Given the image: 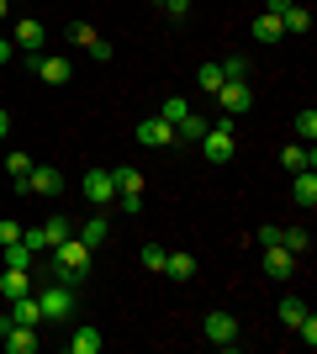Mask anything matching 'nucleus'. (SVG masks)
<instances>
[{
    "label": "nucleus",
    "instance_id": "423d86ee",
    "mask_svg": "<svg viewBox=\"0 0 317 354\" xmlns=\"http://www.w3.org/2000/svg\"><path fill=\"white\" fill-rule=\"evenodd\" d=\"M79 191L90 196V207H95V212L117 207V185H111V169H85V180H79Z\"/></svg>",
    "mask_w": 317,
    "mask_h": 354
},
{
    "label": "nucleus",
    "instance_id": "f257e3e1",
    "mask_svg": "<svg viewBox=\"0 0 317 354\" xmlns=\"http://www.w3.org/2000/svg\"><path fill=\"white\" fill-rule=\"evenodd\" d=\"M37 307H43V323H69L79 307V291L64 281H43V291H37Z\"/></svg>",
    "mask_w": 317,
    "mask_h": 354
},
{
    "label": "nucleus",
    "instance_id": "9d476101",
    "mask_svg": "<svg viewBox=\"0 0 317 354\" xmlns=\"http://www.w3.org/2000/svg\"><path fill=\"white\" fill-rule=\"evenodd\" d=\"M64 191V175L53 169V164H32L27 175V196H59Z\"/></svg>",
    "mask_w": 317,
    "mask_h": 354
},
{
    "label": "nucleus",
    "instance_id": "cd10ccee",
    "mask_svg": "<svg viewBox=\"0 0 317 354\" xmlns=\"http://www.w3.org/2000/svg\"><path fill=\"white\" fill-rule=\"evenodd\" d=\"M280 243H286L291 254H312V238H307L302 227H280Z\"/></svg>",
    "mask_w": 317,
    "mask_h": 354
},
{
    "label": "nucleus",
    "instance_id": "20e7f679",
    "mask_svg": "<svg viewBox=\"0 0 317 354\" xmlns=\"http://www.w3.org/2000/svg\"><path fill=\"white\" fill-rule=\"evenodd\" d=\"M0 344H6V354H37V328H27V323H11V312L0 317Z\"/></svg>",
    "mask_w": 317,
    "mask_h": 354
},
{
    "label": "nucleus",
    "instance_id": "c85d7f7f",
    "mask_svg": "<svg viewBox=\"0 0 317 354\" xmlns=\"http://www.w3.org/2000/svg\"><path fill=\"white\" fill-rule=\"evenodd\" d=\"M296 138H302V143H317V111H312V106H302V117H296Z\"/></svg>",
    "mask_w": 317,
    "mask_h": 354
},
{
    "label": "nucleus",
    "instance_id": "dca6fc26",
    "mask_svg": "<svg viewBox=\"0 0 317 354\" xmlns=\"http://www.w3.org/2000/svg\"><path fill=\"white\" fill-rule=\"evenodd\" d=\"M75 238H79V243H90V249H101L106 238H111V217H106V212H95V217L85 222V227H79Z\"/></svg>",
    "mask_w": 317,
    "mask_h": 354
},
{
    "label": "nucleus",
    "instance_id": "6ab92c4d",
    "mask_svg": "<svg viewBox=\"0 0 317 354\" xmlns=\"http://www.w3.org/2000/svg\"><path fill=\"white\" fill-rule=\"evenodd\" d=\"M280 27H286V37H302V32H312V11H307V6H286V11H280Z\"/></svg>",
    "mask_w": 317,
    "mask_h": 354
},
{
    "label": "nucleus",
    "instance_id": "6e6552de",
    "mask_svg": "<svg viewBox=\"0 0 317 354\" xmlns=\"http://www.w3.org/2000/svg\"><path fill=\"white\" fill-rule=\"evenodd\" d=\"M217 101H222V117H243V111L254 106V85H249V80H222Z\"/></svg>",
    "mask_w": 317,
    "mask_h": 354
},
{
    "label": "nucleus",
    "instance_id": "9b49d317",
    "mask_svg": "<svg viewBox=\"0 0 317 354\" xmlns=\"http://www.w3.org/2000/svg\"><path fill=\"white\" fill-rule=\"evenodd\" d=\"M137 143H143V148H169V143H175V127H169L164 117H143V122H137Z\"/></svg>",
    "mask_w": 317,
    "mask_h": 354
},
{
    "label": "nucleus",
    "instance_id": "5701e85b",
    "mask_svg": "<svg viewBox=\"0 0 317 354\" xmlns=\"http://www.w3.org/2000/svg\"><path fill=\"white\" fill-rule=\"evenodd\" d=\"M254 37H259V43H280V37H286V27H280V16L259 11V16H254Z\"/></svg>",
    "mask_w": 317,
    "mask_h": 354
},
{
    "label": "nucleus",
    "instance_id": "f03ea898",
    "mask_svg": "<svg viewBox=\"0 0 317 354\" xmlns=\"http://www.w3.org/2000/svg\"><path fill=\"white\" fill-rule=\"evenodd\" d=\"M233 153H238V133H233V117H217L206 133H201V159H206V164H227Z\"/></svg>",
    "mask_w": 317,
    "mask_h": 354
},
{
    "label": "nucleus",
    "instance_id": "ea45409f",
    "mask_svg": "<svg viewBox=\"0 0 317 354\" xmlns=\"http://www.w3.org/2000/svg\"><path fill=\"white\" fill-rule=\"evenodd\" d=\"M11 48H16L11 37H0V64H11Z\"/></svg>",
    "mask_w": 317,
    "mask_h": 354
},
{
    "label": "nucleus",
    "instance_id": "a19ab883",
    "mask_svg": "<svg viewBox=\"0 0 317 354\" xmlns=\"http://www.w3.org/2000/svg\"><path fill=\"white\" fill-rule=\"evenodd\" d=\"M11 133V111H6V106H0V138Z\"/></svg>",
    "mask_w": 317,
    "mask_h": 354
},
{
    "label": "nucleus",
    "instance_id": "c9c22d12",
    "mask_svg": "<svg viewBox=\"0 0 317 354\" xmlns=\"http://www.w3.org/2000/svg\"><path fill=\"white\" fill-rule=\"evenodd\" d=\"M16 238H21V222L6 217V222H0V249H6V243H16Z\"/></svg>",
    "mask_w": 317,
    "mask_h": 354
},
{
    "label": "nucleus",
    "instance_id": "f704fd0d",
    "mask_svg": "<svg viewBox=\"0 0 317 354\" xmlns=\"http://www.w3.org/2000/svg\"><path fill=\"white\" fill-rule=\"evenodd\" d=\"M21 243H27L32 254H48V238H43V227H21Z\"/></svg>",
    "mask_w": 317,
    "mask_h": 354
},
{
    "label": "nucleus",
    "instance_id": "4c0bfd02",
    "mask_svg": "<svg viewBox=\"0 0 317 354\" xmlns=\"http://www.w3.org/2000/svg\"><path fill=\"white\" fill-rule=\"evenodd\" d=\"M275 243H280V227H275V222H265V227H259V249H275Z\"/></svg>",
    "mask_w": 317,
    "mask_h": 354
},
{
    "label": "nucleus",
    "instance_id": "39448f33",
    "mask_svg": "<svg viewBox=\"0 0 317 354\" xmlns=\"http://www.w3.org/2000/svg\"><path fill=\"white\" fill-rule=\"evenodd\" d=\"M32 74H37L43 85H69V80H75V64L64 59V53H32Z\"/></svg>",
    "mask_w": 317,
    "mask_h": 354
},
{
    "label": "nucleus",
    "instance_id": "f3484780",
    "mask_svg": "<svg viewBox=\"0 0 317 354\" xmlns=\"http://www.w3.org/2000/svg\"><path fill=\"white\" fill-rule=\"evenodd\" d=\"M291 196H296V207H302V212L317 207V175H312V169H302V175L291 180Z\"/></svg>",
    "mask_w": 317,
    "mask_h": 354
},
{
    "label": "nucleus",
    "instance_id": "a211bd4d",
    "mask_svg": "<svg viewBox=\"0 0 317 354\" xmlns=\"http://www.w3.org/2000/svg\"><path fill=\"white\" fill-rule=\"evenodd\" d=\"M211 122L206 117H196V111H185L180 122H175V143H201V133H206Z\"/></svg>",
    "mask_w": 317,
    "mask_h": 354
},
{
    "label": "nucleus",
    "instance_id": "58836bf2",
    "mask_svg": "<svg viewBox=\"0 0 317 354\" xmlns=\"http://www.w3.org/2000/svg\"><path fill=\"white\" fill-rule=\"evenodd\" d=\"M286 6H296V0H265V11H270V16H280Z\"/></svg>",
    "mask_w": 317,
    "mask_h": 354
},
{
    "label": "nucleus",
    "instance_id": "7ed1b4c3",
    "mask_svg": "<svg viewBox=\"0 0 317 354\" xmlns=\"http://www.w3.org/2000/svg\"><path fill=\"white\" fill-rule=\"evenodd\" d=\"M201 333H206V344H217V349H238V317L222 312V307L201 317Z\"/></svg>",
    "mask_w": 317,
    "mask_h": 354
},
{
    "label": "nucleus",
    "instance_id": "4be33fe9",
    "mask_svg": "<svg viewBox=\"0 0 317 354\" xmlns=\"http://www.w3.org/2000/svg\"><path fill=\"white\" fill-rule=\"evenodd\" d=\"M111 185H117V196H143V175H137L133 164H122V169H111Z\"/></svg>",
    "mask_w": 317,
    "mask_h": 354
},
{
    "label": "nucleus",
    "instance_id": "7c9ffc66",
    "mask_svg": "<svg viewBox=\"0 0 317 354\" xmlns=\"http://www.w3.org/2000/svg\"><path fill=\"white\" fill-rule=\"evenodd\" d=\"M0 169H11V180H27V175H32V153H21V148H16V153L0 164Z\"/></svg>",
    "mask_w": 317,
    "mask_h": 354
},
{
    "label": "nucleus",
    "instance_id": "2eb2a0df",
    "mask_svg": "<svg viewBox=\"0 0 317 354\" xmlns=\"http://www.w3.org/2000/svg\"><path fill=\"white\" fill-rule=\"evenodd\" d=\"M196 254H164V270L159 275H169V281H196Z\"/></svg>",
    "mask_w": 317,
    "mask_h": 354
},
{
    "label": "nucleus",
    "instance_id": "1a4fd4ad",
    "mask_svg": "<svg viewBox=\"0 0 317 354\" xmlns=\"http://www.w3.org/2000/svg\"><path fill=\"white\" fill-rule=\"evenodd\" d=\"M37 281H43L37 270L6 265V270H0V296H6V301H11V296H27V291H37Z\"/></svg>",
    "mask_w": 317,
    "mask_h": 354
},
{
    "label": "nucleus",
    "instance_id": "393cba45",
    "mask_svg": "<svg viewBox=\"0 0 317 354\" xmlns=\"http://www.w3.org/2000/svg\"><path fill=\"white\" fill-rule=\"evenodd\" d=\"M69 233H75V222H69V217H48V222H43V238H48V249H59V243H64Z\"/></svg>",
    "mask_w": 317,
    "mask_h": 354
},
{
    "label": "nucleus",
    "instance_id": "aec40b11",
    "mask_svg": "<svg viewBox=\"0 0 317 354\" xmlns=\"http://www.w3.org/2000/svg\"><path fill=\"white\" fill-rule=\"evenodd\" d=\"M280 164H286V169H296V175H302V169H317V153H312V143H291L286 153H280Z\"/></svg>",
    "mask_w": 317,
    "mask_h": 354
},
{
    "label": "nucleus",
    "instance_id": "412c9836",
    "mask_svg": "<svg viewBox=\"0 0 317 354\" xmlns=\"http://www.w3.org/2000/svg\"><path fill=\"white\" fill-rule=\"evenodd\" d=\"M101 328H90V323H85V328H75V333H69V349H75V354H101Z\"/></svg>",
    "mask_w": 317,
    "mask_h": 354
},
{
    "label": "nucleus",
    "instance_id": "c756f323",
    "mask_svg": "<svg viewBox=\"0 0 317 354\" xmlns=\"http://www.w3.org/2000/svg\"><path fill=\"white\" fill-rule=\"evenodd\" d=\"M302 312H307V301H302V296H286V301H280V323H286V328H296V323H302Z\"/></svg>",
    "mask_w": 317,
    "mask_h": 354
},
{
    "label": "nucleus",
    "instance_id": "ddd939ff",
    "mask_svg": "<svg viewBox=\"0 0 317 354\" xmlns=\"http://www.w3.org/2000/svg\"><path fill=\"white\" fill-rule=\"evenodd\" d=\"M11 43L21 48V53H43V43H48V27H43V21H32V16H27V21H16Z\"/></svg>",
    "mask_w": 317,
    "mask_h": 354
},
{
    "label": "nucleus",
    "instance_id": "79ce46f5",
    "mask_svg": "<svg viewBox=\"0 0 317 354\" xmlns=\"http://www.w3.org/2000/svg\"><path fill=\"white\" fill-rule=\"evenodd\" d=\"M6 11H11V0H0V21H6Z\"/></svg>",
    "mask_w": 317,
    "mask_h": 354
},
{
    "label": "nucleus",
    "instance_id": "a878e982",
    "mask_svg": "<svg viewBox=\"0 0 317 354\" xmlns=\"http://www.w3.org/2000/svg\"><path fill=\"white\" fill-rule=\"evenodd\" d=\"M6 265H21V270H32V265H37V254H32L27 243L16 238V243H6Z\"/></svg>",
    "mask_w": 317,
    "mask_h": 354
},
{
    "label": "nucleus",
    "instance_id": "4468645a",
    "mask_svg": "<svg viewBox=\"0 0 317 354\" xmlns=\"http://www.w3.org/2000/svg\"><path fill=\"white\" fill-rule=\"evenodd\" d=\"M11 323H27V328H43V307H37V296H11Z\"/></svg>",
    "mask_w": 317,
    "mask_h": 354
},
{
    "label": "nucleus",
    "instance_id": "473e14b6",
    "mask_svg": "<svg viewBox=\"0 0 317 354\" xmlns=\"http://www.w3.org/2000/svg\"><path fill=\"white\" fill-rule=\"evenodd\" d=\"M222 80H249V59H238V53L222 59Z\"/></svg>",
    "mask_w": 317,
    "mask_h": 354
},
{
    "label": "nucleus",
    "instance_id": "72a5a7b5",
    "mask_svg": "<svg viewBox=\"0 0 317 354\" xmlns=\"http://www.w3.org/2000/svg\"><path fill=\"white\" fill-rule=\"evenodd\" d=\"M296 339H302L307 349L317 344V317H312V312H302V323H296Z\"/></svg>",
    "mask_w": 317,
    "mask_h": 354
},
{
    "label": "nucleus",
    "instance_id": "f8f14e48",
    "mask_svg": "<svg viewBox=\"0 0 317 354\" xmlns=\"http://www.w3.org/2000/svg\"><path fill=\"white\" fill-rule=\"evenodd\" d=\"M265 275H270V281H291V275H296V254H291L286 243L265 249Z\"/></svg>",
    "mask_w": 317,
    "mask_h": 354
},
{
    "label": "nucleus",
    "instance_id": "e433bc0d",
    "mask_svg": "<svg viewBox=\"0 0 317 354\" xmlns=\"http://www.w3.org/2000/svg\"><path fill=\"white\" fill-rule=\"evenodd\" d=\"M164 254H169V249H159V243H148V249H143V265H148V270H164Z\"/></svg>",
    "mask_w": 317,
    "mask_h": 354
},
{
    "label": "nucleus",
    "instance_id": "2f4dec72",
    "mask_svg": "<svg viewBox=\"0 0 317 354\" xmlns=\"http://www.w3.org/2000/svg\"><path fill=\"white\" fill-rule=\"evenodd\" d=\"M153 6H159L169 21H185V16H191V0H153Z\"/></svg>",
    "mask_w": 317,
    "mask_h": 354
},
{
    "label": "nucleus",
    "instance_id": "bb28decb",
    "mask_svg": "<svg viewBox=\"0 0 317 354\" xmlns=\"http://www.w3.org/2000/svg\"><path fill=\"white\" fill-rule=\"evenodd\" d=\"M185 111H191V101H185V95H164V106H159V117H164L169 127H175V122H180Z\"/></svg>",
    "mask_w": 317,
    "mask_h": 354
},
{
    "label": "nucleus",
    "instance_id": "0eeeda50",
    "mask_svg": "<svg viewBox=\"0 0 317 354\" xmlns=\"http://www.w3.org/2000/svg\"><path fill=\"white\" fill-rule=\"evenodd\" d=\"M69 43H75L79 53H90L95 64H106V59H111V43H106V37L90 27V21H69Z\"/></svg>",
    "mask_w": 317,
    "mask_h": 354
},
{
    "label": "nucleus",
    "instance_id": "b1692460",
    "mask_svg": "<svg viewBox=\"0 0 317 354\" xmlns=\"http://www.w3.org/2000/svg\"><path fill=\"white\" fill-rule=\"evenodd\" d=\"M196 85L206 90V95H217V90H222V64H217V59H206V64L196 69Z\"/></svg>",
    "mask_w": 317,
    "mask_h": 354
}]
</instances>
